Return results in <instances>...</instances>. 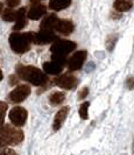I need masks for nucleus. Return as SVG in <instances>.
Returning a JSON list of instances; mask_svg holds the SVG:
<instances>
[{
    "instance_id": "nucleus-22",
    "label": "nucleus",
    "mask_w": 134,
    "mask_h": 155,
    "mask_svg": "<svg viewBox=\"0 0 134 155\" xmlns=\"http://www.w3.org/2000/svg\"><path fill=\"white\" fill-rule=\"evenodd\" d=\"M7 104L5 101H0V126L4 125L5 121V116H6V111H7Z\"/></svg>"
},
{
    "instance_id": "nucleus-21",
    "label": "nucleus",
    "mask_w": 134,
    "mask_h": 155,
    "mask_svg": "<svg viewBox=\"0 0 134 155\" xmlns=\"http://www.w3.org/2000/svg\"><path fill=\"white\" fill-rule=\"evenodd\" d=\"M89 106H90V104H89V101H85V103H83L80 106H79V117L83 119V120H87V118H89Z\"/></svg>"
},
{
    "instance_id": "nucleus-4",
    "label": "nucleus",
    "mask_w": 134,
    "mask_h": 155,
    "mask_svg": "<svg viewBox=\"0 0 134 155\" xmlns=\"http://www.w3.org/2000/svg\"><path fill=\"white\" fill-rule=\"evenodd\" d=\"M24 140V133L21 130L15 128L11 125L0 126V142L5 146L18 145Z\"/></svg>"
},
{
    "instance_id": "nucleus-12",
    "label": "nucleus",
    "mask_w": 134,
    "mask_h": 155,
    "mask_svg": "<svg viewBox=\"0 0 134 155\" xmlns=\"http://www.w3.org/2000/svg\"><path fill=\"white\" fill-rule=\"evenodd\" d=\"M63 67L64 63L51 60L50 62H46L43 64V70H44V72H47L49 75H58L63 70Z\"/></svg>"
},
{
    "instance_id": "nucleus-5",
    "label": "nucleus",
    "mask_w": 134,
    "mask_h": 155,
    "mask_svg": "<svg viewBox=\"0 0 134 155\" xmlns=\"http://www.w3.org/2000/svg\"><path fill=\"white\" fill-rule=\"evenodd\" d=\"M27 117H28L27 111L24 107H20V106L13 107L9 112V119L12 121V124L16 127H22L26 124Z\"/></svg>"
},
{
    "instance_id": "nucleus-11",
    "label": "nucleus",
    "mask_w": 134,
    "mask_h": 155,
    "mask_svg": "<svg viewBox=\"0 0 134 155\" xmlns=\"http://www.w3.org/2000/svg\"><path fill=\"white\" fill-rule=\"evenodd\" d=\"M69 110H70L69 106H64V107H62V109L56 113L55 119H54V124H53V130L54 131H58L62 127L64 120L67 119V116L69 113Z\"/></svg>"
},
{
    "instance_id": "nucleus-18",
    "label": "nucleus",
    "mask_w": 134,
    "mask_h": 155,
    "mask_svg": "<svg viewBox=\"0 0 134 155\" xmlns=\"http://www.w3.org/2000/svg\"><path fill=\"white\" fill-rule=\"evenodd\" d=\"M65 99V94L64 92H60V91H57V92H53L50 94V97H49V103L51 104V105H60V104H62L63 101Z\"/></svg>"
},
{
    "instance_id": "nucleus-13",
    "label": "nucleus",
    "mask_w": 134,
    "mask_h": 155,
    "mask_svg": "<svg viewBox=\"0 0 134 155\" xmlns=\"http://www.w3.org/2000/svg\"><path fill=\"white\" fill-rule=\"evenodd\" d=\"M27 26V13H26V8L22 7L19 11H16V19L15 25L13 27L14 31H21Z\"/></svg>"
},
{
    "instance_id": "nucleus-10",
    "label": "nucleus",
    "mask_w": 134,
    "mask_h": 155,
    "mask_svg": "<svg viewBox=\"0 0 134 155\" xmlns=\"http://www.w3.org/2000/svg\"><path fill=\"white\" fill-rule=\"evenodd\" d=\"M47 12V7L42 4H32V6L29 8L28 13H27V18L31 19V20H39L42 16L46 14Z\"/></svg>"
},
{
    "instance_id": "nucleus-27",
    "label": "nucleus",
    "mask_w": 134,
    "mask_h": 155,
    "mask_svg": "<svg viewBox=\"0 0 134 155\" xmlns=\"http://www.w3.org/2000/svg\"><path fill=\"white\" fill-rule=\"evenodd\" d=\"M9 81H11L9 84H11V85H14V84L18 83V77H16V76H11V77H9Z\"/></svg>"
},
{
    "instance_id": "nucleus-6",
    "label": "nucleus",
    "mask_w": 134,
    "mask_h": 155,
    "mask_svg": "<svg viewBox=\"0 0 134 155\" xmlns=\"http://www.w3.org/2000/svg\"><path fill=\"white\" fill-rule=\"evenodd\" d=\"M53 82L55 85L60 86L61 89H65V90H71L77 85V78L71 74H64L62 76H58Z\"/></svg>"
},
{
    "instance_id": "nucleus-17",
    "label": "nucleus",
    "mask_w": 134,
    "mask_h": 155,
    "mask_svg": "<svg viewBox=\"0 0 134 155\" xmlns=\"http://www.w3.org/2000/svg\"><path fill=\"white\" fill-rule=\"evenodd\" d=\"M133 6L132 1L129 0H116L114 4H113V8L117 11V12H127L129 11Z\"/></svg>"
},
{
    "instance_id": "nucleus-9",
    "label": "nucleus",
    "mask_w": 134,
    "mask_h": 155,
    "mask_svg": "<svg viewBox=\"0 0 134 155\" xmlns=\"http://www.w3.org/2000/svg\"><path fill=\"white\" fill-rule=\"evenodd\" d=\"M56 40H57V36L53 31L40 29L39 33H35L34 43L38 46H42V45H47V43H53Z\"/></svg>"
},
{
    "instance_id": "nucleus-29",
    "label": "nucleus",
    "mask_w": 134,
    "mask_h": 155,
    "mask_svg": "<svg viewBox=\"0 0 134 155\" xmlns=\"http://www.w3.org/2000/svg\"><path fill=\"white\" fill-rule=\"evenodd\" d=\"M2 12V2H0V13Z\"/></svg>"
},
{
    "instance_id": "nucleus-1",
    "label": "nucleus",
    "mask_w": 134,
    "mask_h": 155,
    "mask_svg": "<svg viewBox=\"0 0 134 155\" xmlns=\"http://www.w3.org/2000/svg\"><path fill=\"white\" fill-rule=\"evenodd\" d=\"M16 74L18 76L29 82L31 84L36 86L44 85L48 82V77L42 70H40L36 67H31V65H18L16 67Z\"/></svg>"
},
{
    "instance_id": "nucleus-30",
    "label": "nucleus",
    "mask_w": 134,
    "mask_h": 155,
    "mask_svg": "<svg viewBox=\"0 0 134 155\" xmlns=\"http://www.w3.org/2000/svg\"><path fill=\"white\" fill-rule=\"evenodd\" d=\"M2 77H4V75H2V72H1V70H0V81L2 79Z\"/></svg>"
},
{
    "instance_id": "nucleus-31",
    "label": "nucleus",
    "mask_w": 134,
    "mask_h": 155,
    "mask_svg": "<svg viewBox=\"0 0 134 155\" xmlns=\"http://www.w3.org/2000/svg\"><path fill=\"white\" fill-rule=\"evenodd\" d=\"M39 1H41V0H39Z\"/></svg>"
},
{
    "instance_id": "nucleus-26",
    "label": "nucleus",
    "mask_w": 134,
    "mask_h": 155,
    "mask_svg": "<svg viewBox=\"0 0 134 155\" xmlns=\"http://www.w3.org/2000/svg\"><path fill=\"white\" fill-rule=\"evenodd\" d=\"M6 4L9 8H13L20 5V0H6Z\"/></svg>"
},
{
    "instance_id": "nucleus-24",
    "label": "nucleus",
    "mask_w": 134,
    "mask_h": 155,
    "mask_svg": "<svg viewBox=\"0 0 134 155\" xmlns=\"http://www.w3.org/2000/svg\"><path fill=\"white\" fill-rule=\"evenodd\" d=\"M126 87L128 90H134V76H131L126 79Z\"/></svg>"
},
{
    "instance_id": "nucleus-28",
    "label": "nucleus",
    "mask_w": 134,
    "mask_h": 155,
    "mask_svg": "<svg viewBox=\"0 0 134 155\" xmlns=\"http://www.w3.org/2000/svg\"><path fill=\"white\" fill-rule=\"evenodd\" d=\"M132 155H134V140H133V143H132Z\"/></svg>"
},
{
    "instance_id": "nucleus-15",
    "label": "nucleus",
    "mask_w": 134,
    "mask_h": 155,
    "mask_svg": "<svg viewBox=\"0 0 134 155\" xmlns=\"http://www.w3.org/2000/svg\"><path fill=\"white\" fill-rule=\"evenodd\" d=\"M60 19L57 18L56 14H49L47 15L43 20L42 22L40 25V29H44V31H54L56 27V23Z\"/></svg>"
},
{
    "instance_id": "nucleus-14",
    "label": "nucleus",
    "mask_w": 134,
    "mask_h": 155,
    "mask_svg": "<svg viewBox=\"0 0 134 155\" xmlns=\"http://www.w3.org/2000/svg\"><path fill=\"white\" fill-rule=\"evenodd\" d=\"M55 31L63 35H69L74 31V23L69 20H58L56 23Z\"/></svg>"
},
{
    "instance_id": "nucleus-3",
    "label": "nucleus",
    "mask_w": 134,
    "mask_h": 155,
    "mask_svg": "<svg viewBox=\"0 0 134 155\" xmlns=\"http://www.w3.org/2000/svg\"><path fill=\"white\" fill-rule=\"evenodd\" d=\"M76 48V43L69 40H60L57 39L51 43L50 51H51V60L57 62H67V56L74 51Z\"/></svg>"
},
{
    "instance_id": "nucleus-2",
    "label": "nucleus",
    "mask_w": 134,
    "mask_h": 155,
    "mask_svg": "<svg viewBox=\"0 0 134 155\" xmlns=\"http://www.w3.org/2000/svg\"><path fill=\"white\" fill-rule=\"evenodd\" d=\"M35 33H12L9 36V46L15 54H25L31 49V45L34 43Z\"/></svg>"
},
{
    "instance_id": "nucleus-8",
    "label": "nucleus",
    "mask_w": 134,
    "mask_h": 155,
    "mask_svg": "<svg viewBox=\"0 0 134 155\" xmlns=\"http://www.w3.org/2000/svg\"><path fill=\"white\" fill-rule=\"evenodd\" d=\"M85 60H87V51H85V50L76 51V53L68 60V62H67L68 63V68H69V70H71V71L79 70L83 67V63L85 62Z\"/></svg>"
},
{
    "instance_id": "nucleus-23",
    "label": "nucleus",
    "mask_w": 134,
    "mask_h": 155,
    "mask_svg": "<svg viewBox=\"0 0 134 155\" xmlns=\"http://www.w3.org/2000/svg\"><path fill=\"white\" fill-rule=\"evenodd\" d=\"M0 155H16V152L12 148H4L0 150Z\"/></svg>"
},
{
    "instance_id": "nucleus-20",
    "label": "nucleus",
    "mask_w": 134,
    "mask_h": 155,
    "mask_svg": "<svg viewBox=\"0 0 134 155\" xmlns=\"http://www.w3.org/2000/svg\"><path fill=\"white\" fill-rule=\"evenodd\" d=\"M118 39L119 38L117 34H112V35H109V36H107V39H106V49H107L109 51H112V50L114 49V46H116Z\"/></svg>"
},
{
    "instance_id": "nucleus-25",
    "label": "nucleus",
    "mask_w": 134,
    "mask_h": 155,
    "mask_svg": "<svg viewBox=\"0 0 134 155\" xmlns=\"http://www.w3.org/2000/svg\"><path fill=\"white\" fill-rule=\"evenodd\" d=\"M87 94H89V87H87V86H85V87H83V89L79 91L78 98H79V99H84Z\"/></svg>"
},
{
    "instance_id": "nucleus-7",
    "label": "nucleus",
    "mask_w": 134,
    "mask_h": 155,
    "mask_svg": "<svg viewBox=\"0 0 134 155\" xmlns=\"http://www.w3.org/2000/svg\"><path fill=\"white\" fill-rule=\"evenodd\" d=\"M29 93H31V87L26 84H22V85L16 86L15 89L9 93L8 98L13 103H21L29 96Z\"/></svg>"
},
{
    "instance_id": "nucleus-19",
    "label": "nucleus",
    "mask_w": 134,
    "mask_h": 155,
    "mask_svg": "<svg viewBox=\"0 0 134 155\" xmlns=\"http://www.w3.org/2000/svg\"><path fill=\"white\" fill-rule=\"evenodd\" d=\"M16 19V11H13L12 8H6L2 12V20L7 21V22H13Z\"/></svg>"
},
{
    "instance_id": "nucleus-16",
    "label": "nucleus",
    "mask_w": 134,
    "mask_h": 155,
    "mask_svg": "<svg viewBox=\"0 0 134 155\" xmlns=\"http://www.w3.org/2000/svg\"><path fill=\"white\" fill-rule=\"evenodd\" d=\"M71 5V0H49V8L53 11H62Z\"/></svg>"
}]
</instances>
